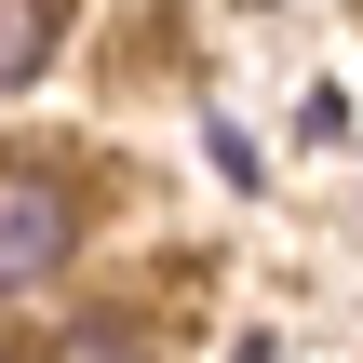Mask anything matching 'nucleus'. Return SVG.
<instances>
[{
    "label": "nucleus",
    "mask_w": 363,
    "mask_h": 363,
    "mask_svg": "<svg viewBox=\"0 0 363 363\" xmlns=\"http://www.w3.org/2000/svg\"><path fill=\"white\" fill-rule=\"evenodd\" d=\"M81 256V189L54 162H0V296H40Z\"/></svg>",
    "instance_id": "nucleus-1"
},
{
    "label": "nucleus",
    "mask_w": 363,
    "mask_h": 363,
    "mask_svg": "<svg viewBox=\"0 0 363 363\" xmlns=\"http://www.w3.org/2000/svg\"><path fill=\"white\" fill-rule=\"evenodd\" d=\"M67 40V0H0V94L40 81V54Z\"/></svg>",
    "instance_id": "nucleus-2"
},
{
    "label": "nucleus",
    "mask_w": 363,
    "mask_h": 363,
    "mask_svg": "<svg viewBox=\"0 0 363 363\" xmlns=\"http://www.w3.org/2000/svg\"><path fill=\"white\" fill-rule=\"evenodd\" d=\"M13 363H148L135 323H81V337H13Z\"/></svg>",
    "instance_id": "nucleus-3"
}]
</instances>
